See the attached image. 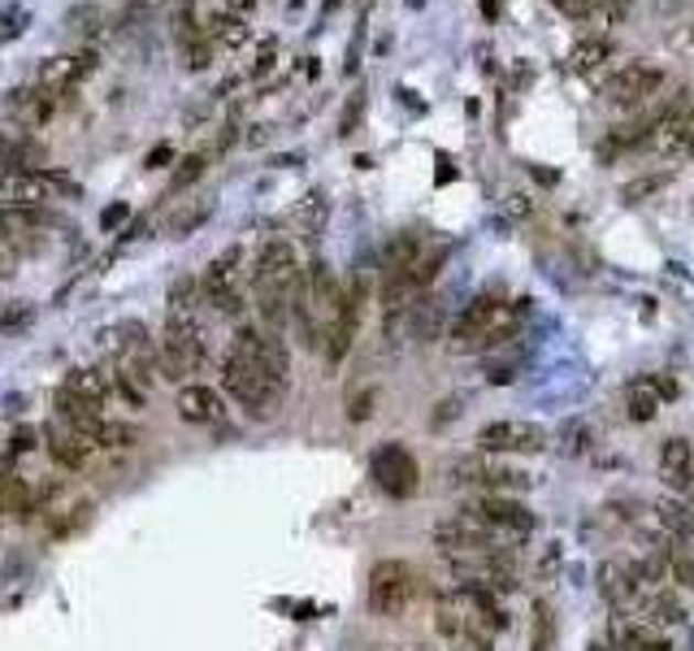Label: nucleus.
Listing matches in <instances>:
<instances>
[{
	"label": "nucleus",
	"instance_id": "nucleus-1",
	"mask_svg": "<svg viewBox=\"0 0 694 651\" xmlns=\"http://www.w3.org/2000/svg\"><path fill=\"white\" fill-rule=\"evenodd\" d=\"M286 373H291V357H286V344L278 339V330L239 326L235 344L221 361V391L252 417H274L282 391H286Z\"/></svg>",
	"mask_w": 694,
	"mask_h": 651
},
{
	"label": "nucleus",
	"instance_id": "nucleus-2",
	"mask_svg": "<svg viewBox=\"0 0 694 651\" xmlns=\"http://www.w3.org/2000/svg\"><path fill=\"white\" fill-rule=\"evenodd\" d=\"M304 287L300 252L291 239H265L252 261V304L265 322V330H282L295 313V295Z\"/></svg>",
	"mask_w": 694,
	"mask_h": 651
},
{
	"label": "nucleus",
	"instance_id": "nucleus-3",
	"mask_svg": "<svg viewBox=\"0 0 694 651\" xmlns=\"http://www.w3.org/2000/svg\"><path fill=\"white\" fill-rule=\"evenodd\" d=\"M156 348H161V378L183 382V378L200 373L208 361V344H205V330H200V317L170 313Z\"/></svg>",
	"mask_w": 694,
	"mask_h": 651
},
{
	"label": "nucleus",
	"instance_id": "nucleus-4",
	"mask_svg": "<svg viewBox=\"0 0 694 651\" xmlns=\"http://www.w3.org/2000/svg\"><path fill=\"white\" fill-rule=\"evenodd\" d=\"M421 595V578L409 561H378L369 569V612L373 617H404Z\"/></svg>",
	"mask_w": 694,
	"mask_h": 651
},
{
	"label": "nucleus",
	"instance_id": "nucleus-5",
	"mask_svg": "<svg viewBox=\"0 0 694 651\" xmlns=\"http://www.w3.org/2000/svg\"><path fill=\"white\" fill-rule=\"evenodd\" d=\"M664 83H669V74L664 66H655V62H629L621 66L617 74H608V83H604V100L612 105V109H647L660 91H664Z\"/></svg>",
	"mask_w": 694,
	"mask_h": 651
},
{
	"label": "nucleus",
	"instance_id": "nucleus-6",
	"mask_svg": "<svg viewBox=\"0 0 694 651\" xmlns=\"http://www.w3.org/2000/svg\"><path fill=\"white\" fill-rule=\"evenodd\" d=\"M434 547H438L447 561H456V556H503V552H499V534H490L482 521L469 517L465 508L452 512V517H443V521L434 525Z\"/></svg>",
	"mask_w": 694,
	"mask_h": 651
},
{
	"label": "nucleus",
	"instance_id": "nucleus-7",
	"mask_svg": "<svg viewBox=\"0 0 694 651\" xmlns=\"http://www.w3.org/2000/svg\"><path fill=\"white\" fill-rule=\"evenodd\" d=\"M369 478H373V487L382 496L409 500V496H416V487H421V465H416V456L404 443H382L369 456Z\"/></svg>",
	"mask_w": 694,
	"mask_h": 651
},
{
	"label": "nucleus",
	"instance_id": "nucleus-8",
	"mask_svg": "<svg viewBox=\"0 0 694 651\" xmlns=\"http://www.w3.org/2000/svg\"><path fill=\"white\" fill-rule=\"evenodd\" d=\"M239 261H243V248H226L221 257H213L200 279L205 291V304L217 308L221 317H239L243 313V279H239Z\"/></svg>",
	"mask_w": 694,
	"mask_h": 651
},
{
	"label": "nucleus",
	"instance_id": "nucleus-9",
	"mask_svg": "<svg viewBox=\"0 0 694 651\" xmlns=\"http://www.w3.org/2000/svg\"><path fill=\"white\" fill-rule=\"evenodd\" d=\"M452 482L460 487H482V496H508V491H525L534 478L517 465H503V460H490L486 456H465L460 465H452Z\"/></svg>",
	"mask_w": 694,
	"mask_h": 651
},
{
	"label": "nucleus",
	"instance_id": "nucleus-10",
	"mask_svg": "<svg viewBox=\"0 0 694 651\" xmlns=\"http://www.w3.org/2000/svg\"><path fill=\"white\" fill-rule=\"evenodd\" d=\"M469 517H478L490 534H508V539H521V534H530L534 530V512L521 504V500H512V496H478L474 504L465 508Z\"/></svg>",
	"mask_w": 694,
	"mask_h": 651
},
{
	"label": "nucleus",
	"instance_id": "nucleus-11",
	"mask_svg": "<svg viewBox=\"0 0 694 651\" xmlns=\"http://www.w3.org/2000/svg\"><path fill=\"white\" fill-rule=\"evenodd\" d=\"M478 447H482V452H495V456H503V452H525V456H534V452L547 447V431L534 426V422H486L482 431H478Z\"/></svg>",
	"mask_w": 694,
	"mask_h": 651
},
{
	"label": "nucleus",
	"instance_id": "nucleus-12",
	"mask_svg": "<svg viewBox=\"0 0 694 651\" xmlns=\"http://www.w3.org/2000/svg\"><path fill=\"white\" fill-rule=\"evenodd\" d=\"M44 447H48V456H53L62 469H69V474H83V469L91 465V452H96V443L83 431H74L69 422H62V417H53V422L44 426Z\"/></svg>",
	"mask_w": 694,
	"mask_h": 651
},
{
	"label": "nucleus",
	"instance_id": "nucleus-13",
	"mask_svg": "<svg viewBox=\"0 0 694 651\" xmlns=\"http://www.w3.org/2000/svg\"><path fill=\"white\" fill-rule=\"evenodd\" d=\"M178 417L192 426H213L226 417V400H221V391H213L205 382H187L178 391Z\"/></svg>",
	"mask_w": 694,
	"mask_h": 651
},
{
	"label": "nucleus",
	"instance_id": "nucleus-14",
	"mask_svg": "<svg viewBox=\"0 0 694 651\" xmlns=\"http://www.w3.org/2000/svg\"><path fill=\"white\" fill-rule=\"evenodd\" d=\"M633 617H638L642 626H651V630H669V626H682V621H686V608H682L677 595H669V586H660V590L638 595Z\"/></svg>",
	"mask_w": 694,
	"mask_h": 651
},
{
	"label": "nucleus",
	"instance_id": "nucleus-15",
	"mask_svg": "<svg viewBox=\"0 0 694 651\" xmlns=\"http://www.w3.org/2000/svg\"><path fill=\"white\" fill-rule=\"evenodd\" d=\"M599 590L612 604V612H633V604H638V578H633L629 561H604L599 565Z\"/></svg>",
	"mask_w": 694,
	"mask_h": 651
},
{
	"label": "nucleus",
	"instance_id": "nucleus-16",
	"mask_svg": "<svg viewBox=\"0 0 694 651\" xmlns=\"http://www.w3.org/2000/svg\"><path fill=\"white\" fill-rule=\"evenodd\" d=\"M612 648L617 651H673L660 630L642 626L633 612H612Z\"/></svg>",
	"mask_w": 694,
	"mask_h": 651
},
{
	"label": "nucleus",
	"instance_id": "nucleus-17",
	"mask_svg": "<svg viewBox=\"0 0 694 651\" xmlns=\"http://www.w3.org/2000/svg\"><path fill=\"white\" fill-rule=\"evenodd\" d=\"M660 474H664V482L673 487V491H686L694 482V447L691 438H682V434H673V438H664L660 443Z\"/></svg>",
	"mask_w": 694,
	"mask_h": 651
},
{
	"label": "nucleus",
	"instance_id": "nucleus-18",
	"mask_svg": "<svg viewBox=\"0 0 694 651\" xmlns=\"http://www.w3.org/2000/svg\"><path fill=\"white\" fill-rule=\"evenodd\" d=\"M0 196H4V205H13V209H35V205L48 200V183H44L35 170H13V174L0 178Z\"/></svg>",
	"mask_w": 694,
	"mask_h": 651
},
{
	"label": "nucleus",
	"instance_id": "nucleus-19",
	"mask_svg": "<svg viewBox=\"0 0 694 651\" xmlns=\"http://www.w3.org/2000/svg\"><path fill=\"white\" fill-rule=\"evenodd\" d=\"M655 521H660L664 539H673V543H694V504L664 496V500H655Z\"/></svg>",
	"mask_w": 694,
	"mask_h": 651
},
{
	"label": "nucleus",
	"instance_id": "nucleus-20",
	"mask_svg": "<svg viewBox=\"0 0 694 651\" xmlns=\"http://www.w3.org/2000/svg\"><path fill=\"white\" fill-rule=\"evenodd\" d=\"M66 391L69 395H78V400H87V404H105L109 395H113V378L105 373V369H91V365H83V369H69L66 378Z\"/></svg>",
	"mask_w": 694,
	"mask_h": 651
},
{
	"label": "nucleus",
	"instance_id": "nucleus-21",
	"mask_svg": "<svg viewBox=\"0 0 694 651\" xmlns=\"http://www.w3.org/2000/svg\"><path fill=\"white\" fill-rule=\"evenodd\" d=\"M560 13L582 18V22H604V18H621L625 0H552Z\"/></svg>",
	"mask_w": 694,
	"mask_h": 651
},
{
	"label": "nucleus",
	"instance_id": "nucleus-22",
	"mask_svg": "<svg viewBox=\"0 0 694 651\" xmlns=\"http://www.w3.org/2000/svg\"><path fill=\"white\" fill-rule=\"evenodd\" d=\"M629 417L633 422H651L660 409H664V400H660V391L651 387V378H638V382H629Z\"/></svg>",
	"mask_w": 694,
	"mask_h": 651
},
{
	"label": "nucleus",
	"instance_id": "nucleus-23",
	"mask_svg": "<svg viewBox=\"0 0 694 651\" xmlns=\"http://www.w3.org/2000/svg\"><path fill=\"white\" fill-rule=\"evenodd\" d=\"M96 447H113V452H122V447H135L139 443V431L135 426H127V422H113V417H100L91 434H87Z\"/></svg>",
	"mask_w": 694,
	"mask_h": 651
},
{
	"label": "nucleus",
	"instance_id": "nucleus-24",
	"mask_svg": "<svg viewBox=\"0 0 694 651\" xmlns=\"http://www.w3.org/2000/svg\"><path fill=\"white\" fill-rule=\"evenodd\" d=\"M91 70V57H53L44 74H40V83L44 87H69L74 78H83V74Z\"/></svg>",
	"mask_w": 694,
	"mask_h": 651
},
{
	"label": "nucleus",
	"instance_id": "nucleus-25",
	"mask_svg": "<svg viewBox=\"0 0 694 651\" xmlns=\"http://www.w3.org/2000/svg\"><path fill=\"white\" fill-rule=\"evenodd\" d=\"M608 57H612V40L590 35V40H582V44L568 53V66H573V70H595V66H604Z\"/></svg>",
	"mask_w": 694,
	"mask_h": 651
},
{
	"label": "nucleus",
	"instance_id": "nucleus-26",
	"mask_svg": "<svg viewBox=\"0 0 694 651\" xmlns=\"http://www.w3.org/2000/svg\"><path fill=\"white\" fill-rule=\"evenodd\" d=\"M9 109H13V113L26 122V127H40V122L53 113V100H48L44 91H18V96L9 100Z\"/></svg>",
	"mask_w": 694,
	"mask_h": 651
},
{
	"label": "nucleus",
	"instance_id": "nucleus-27",
	"mask_svg": "<svg viewBox=\"0 0 694 651\" xmlns=\"http://www.w3.org/2000/svg\"><path fill=\"white\" fill-rule=\"evenodd\" d=\"M200 300H205V291H200L196 279H178V283L170 287V313H187V317H196Z\"/></svg>",
	"mask_w": 694,
	"mask_h": 651
},
{
	"label": "nucleus",
	"instance_id": "nucleus-28",
	"mask_svg": "<svg viewBox=\"0 0 694 651\" xmlns=\"http://www.w3.org/2000/svg\"><path fill=\"white\" fill-rule=\"evenodd\" d=\"M208 35H213V40H221V44H230V48H239V44L248 40V26H243L239 18H213Z\"/></svg>",
	"mask_w": 694,
	"mask_h": 651
},
{
	"label": "nucleus",
	"instance_id": "nucleus-29",
	"mask_svg": "<svg viewBox=\"0 0 694 651\" xmlns=\"http://www.w3.org/2000/svg\"><path fill=\"white\" fill-rule=\"evenodd\" d=\"M552 608L547 604H534V651H552Z\"/></svg>",
	"mask_w": 694,
	"mask_h": 651
},
{
	"label": "nucleus",
	"instance_id": "nucleus-30",
	"mask_svg": "<svg viewBox=\"0 0 694 651\" xmlns=\"http://www.w3.org/2000/svg\"><path fill=\"white\" fill-rule=\"evenodd\" d=\"M200 174H205V152H192V156H183V161H178V174H174V192L192 187Z\"/></svg>",
	"mask_w": 694,
	"mask_h": 651
},
{
	"label": "nucleus",
	"instance_id": "nucleus-31",
	"mask_svg": "<svg viewBox=\"0 0 694 651\" xmlns=\"http://www.w3.org/2000/svg\"><path fill=\"white\" fill-rule=\"evenodd\" d=\"M669 574H673L677 586H694V556L691 552H673V556H669Z\"/></svg>",
	"mask_w": 694,
	"mask_h": 651
},
{
	"label": "nucleus",
	"instance_id": "nucleus-32",
	"mask_svg": "<svg viewBox=\"0 0 694 651\" xmlns=\"http://www.w3.org/2000/svg\"><path fill=\"white\" fill-rule=\"evenodd\" d=\"M205 217H208V205H196V209H187V214H178L174 221H170V235H178V239H183V235H192Z\"/></svg>",
	"mask_w": 694,
	"mask_h": 651
},
{
	"label": "nucleus",
	"instance_id": "nucleus-33",
	"mask_svg": "<svg viewBox=\"0 0 694 651\" xmlns=\"http://www.w3.org/2000/svg\"><path fill=\"white\" fill-rule=\"evenodd\" d=\"M560 438H564V447H568L573 456H582V452L590 447V426H582V422H573L568 431H560Z\"/></svg>",
	"mask_w": 694,
	"mask_h": 651
},
{
	"label": "nucleus",
	"instance_id": "nucleus-34",
	"mask_svg": "<svg viewBox=\"0 0 694 651\" xmlns=\"http://www.w3.org/2000/svg\"><path fill=\"white\" fill-rule=\"evenodd\" d=\"M35 447V431L31 426H18L13 438H9V456H22V452H31Z\"/></svg>",
	"mask_w": 694,
	"mask_h": 651
},
{
	"label": "nucleus",
	"instance_id": "nucleus-35",
	"mask_svg": "<svg viewBox=\"0 0 694 651\" xmlns=\"http://www.w3.org/2000/svg\"><path fill=\"white\" fill-rule=\"evenodd\" d=\"M369 413H373V391H365L360 400L351 395V409H347V417H351V422H365Z\"/></svg>",
	"mask_w": 694,
	"mask_h": 651
},
{
	"label": "nucleus",
	"instance_id": "nucleus-36",
	"mask_svg": "<svg viewBox=\"0 0 694 651\" xmlns=\"http://www.w3.org/2000/svg\"><path fill=\"white\" fill-rule=\"evenodd\" d=\"M26 317H31V308H26V304H18L13 313H4V317H0V330H18Z\"/></svg>",
	"mask_w": 694,
	"mask_h": 651
},
{
	"label": "nucleus",
	"instance_id": "nucleus-37",
	"mask_svg": "<svg viewBox=\"0 0 694 651\" xmlns=\"http://www.w3.org/2000/svg\"><path fill=\"white\" fill-rule=\"evenodd\" d=\"M122 221H127V205H109V209L100 214V226H105V230H113V226H122Z\"/></svg>",
	"mask_w": 694,
	"mask_h": 651
},
{
	"label": "nucleus",
	"instance_id": "nucleus-38",
	"mask_svg": "<svg viewBox=\"0 0 694 651\" xmlns=\"http://www.w3.org/2000/svg\"><path fill=\"white\" fill-rule=\"evenodd\" d=\"M651 387L660 391V400H673V395H677V382H673V378H664V373H651Z\"/></svg>",
	"mask_w": 694,
	"mask_h": 651
},
{
	"label": "nucleus",
	"instance_id": "nucleus-39",
	"mask_svg": "<svg viewBox=\"0 0 694 651\" xmlns=\"http://www.w3.org/2000/svg\"><path fill=\"white\" fill-rule=\"evenodd\" d=\"M170 156H174V148H152V152H148V170H161V165H165V161H170Z\"/></svg>",
	"mask_w": 694,
	"mask_h": 651
},
{
	"label": "nucleus",
	"instance_id": "nucleus-40",
	"mask_svg": "<svg viewBox=\"0 0 694 651\" xmlns=\"http://www.w3.org/2000/svg\"><path fill=\"white\" fill-rule=\"evenodd\" d=\"M452 413H456V400H443V404H438V413H434V431H438V426H447V417H452Z\"/></svg>",
	"mask_w": 694,
	"mask_h": 651
},
{
	"label": "nucleus",
	"instance_id": "nucleus-41",
	"mask_svg": "<svg viewBox=\"0 0 694 651\" xmlns=\"http://www.w3.org/2000/svg\"><path fill=\"white\" fill-rule=\"evenodd\" d=\"M230 4H235V9H248V4H257V0H230Z\"/></svg>",
	"mask_w": 694,
	"mask_h": 651
},
{
	"label": "nucleus",
	"instance_id": "nucleus-42",
	"mask_svg": "<svg viewBox=\"0 0 694 651\" xmlns=\"http://www.w3.org/2000/svg\"><path fill=\"white\" fill-rule=\"evenodd\" d=\"M686 44H691V48H694V31H691V40H686Z\"/></svg>",
	"mask_w": 694,
	"mask_h": 651
},
{
	"label": "nucleus",
	"instance_id": "nucleus-43",
	"mask_svg": "<svg viewBox=\"0 0 694 651\" xmlns=\"http://www.w3.org/2000/svg\"><path fill=\"white\" fill-rule=\"evenodd\" d=\"M0 226H4V214H0Z\"/></svg>",
	"mask_w": 694,
	"mask_h": 651
},
{
	"label": "nucleus",
	"instance_id": "nucleus-44",
	"mask_svg": "<svg viewBox=\"0 0 694 651\" xmlns=\"http://www.w3.org/2000/svg\"><path fill=\"white\" fill-rule=\"evenodd\" d=\"M691 643H694V634H691Z\"/></svg>",
	"mask_w": 694,
	"mask_h": 651
}]
</instances>
